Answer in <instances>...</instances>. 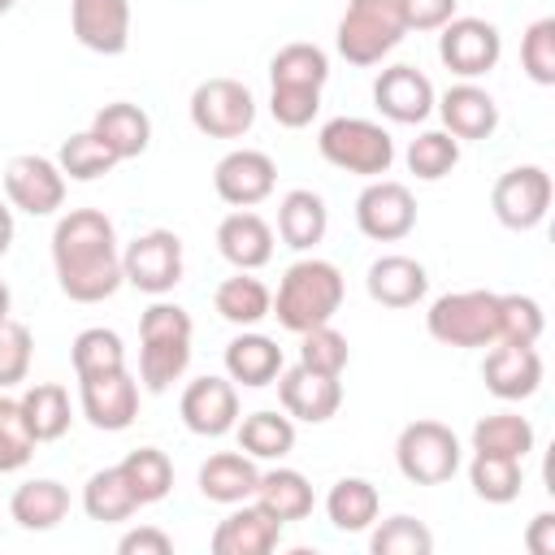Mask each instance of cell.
Listing matches in <instances>:
<instances>
[{
    "mask_svg": "<svg viewBox=\"0 0 555 555\" xmlns=\"http://www.w3.org/2000/svg\"><path fill=\"white\" fill-rule=\"evenodd\" d=\"M52 269L74 304H104L117 295L126 278L113 221L100 208H69L52 230Z\"/></svg>",
    "mask_w": 555,
    "mask_h": 555,
    "instance_id": "1",
    "label": "cell"
},
{
    "mask_svg": "<svg viewBox=\"0 0 555 555\" xmlns=\"http://www.w3.org/2000/svg\"><path fill=\"white\" fill-rule=\"evenodd\" d=\"M343 295H347V282H343L338 264H330L321 256H304L282 273L269 317H278L282 330L304 334L312 325H330L334 312L343 308Z\"/></svg>",
    "mask_w": 555,
    "mask_h": 555,
    "instance_id": "2",
    "label": "cell"
},
{
    "mask_svg": "<svg viewBox=\"0 0 555 555\" xmlns=\"http://www.w3.org/2000/svg\"><path fill=\"white\" fill-rule=\"evenodd\" d=\"M403 35L408 26L399 13V0H347L334 43L347 65L369 69V65H382V56H390Z\"/></svg>",
    "mask_w": 555,
    "mask_h": 555,
    "instance_id": "3",
    "label": "cell"
},
{
    "mask_svg": "<svg viewBox=\"0 0 555 555\" xmlns=\"http://www.w3.org/2000/svg\"><path fill=\"white\" fill-rule=\"evenodd\" d=\"M317 152L356 178H382L395 165V139L369 117H330L317 134Z\"/></svg>",
    "mask_w": 555,
    "mask_h": 555,
    "instance_id": "4",
    "label": "cell"
},
{
    "mask_svg": "<svg viewBox=\"0 0 555 555\" xmlns=\"http://www.w3.org/2000/svg\"><path fill=\"white\" fill-rule=\"evenodd\" d=\"M425 330L442 347H490L499 334V295L494 291L438 295L425 312Z\"/></svg>",
    "mask_w": 555,
    "mask_h": 555,
    "instance_id": "5",
    "label": "cell"
},
{
    "mask_svg": "<svg viewBox=\"0 0 555 555\" xmlns=\"http://www.w3.org/2000/svg\"><path fill=\"white\" fill-rule=\"evenodd\" d=\"M460 438L442 421H412L395 438V464L412 486H442L460 473Z\"/></svg>",
    "mask_w": 555,
    "mask_h": 555,
    "instance_id": "6",
    "label": "cell"
},
{
    "mask_svg": "<svg viewBox=\"0 0 555 555\" xmlns=\"http://www.w3.org/2000/svg\"><path fill=\"white\" fill-rule=\"evenodd\" d=\"M191 126L208 139H243L256 126V95L238 78H204L191 91Z\"/></svg>",
    "mask_w": 555,
    "mask_h": 555,
    "instance_id": "7",
    "label": "cell"
},
{
    "mask_svg": "<svg viewBox=\"0 0 555 555\" xmlns=\"http://www.w3.org/2000/svg\"><path fill=\"white\" fill-rule=\"evenodd\" d=\"M551 195H555V186L542 165H516V169L499 173V182L490 191V208H494L499 225L520 234V230H538L546 221Z\"/></svg>",
    "mask_w": 555,
    "mask_h": 555,
    "instance_id": "8",
    "label": "cell"
},
{
    "mask_svg": "<svg viewBox=\"0 0 555 555\" xmlns=\"http://www.w3.org/2000/svg\"><path fill=\"white\" fill-rule=\"evenodd\" d=\"M121 278L143 295H169L182 282V238L173 230H147L126 243Z\"/></svg>",
    "mask_w": 555,
    "mask_h": 555,
    "instance_id": "9",
    "label": "cell"
},
{
    "mask_svg": "<svg viewBox=\"0 0 555 555\" xmlns=\"http://www.w3.org/2000/svg\"><path fill=\"white\" fill-rule=\"evenodd\" d=\"M438 56L460 82H473V78H481V74H490L499 65L503 35L486 17H451L442 26V35H438Z\"/></svg>",
    "mask_w": 555,
    "mask_h": 555,
    "instance_id": "10",
    "label": "cell"
},
{
    "mask_svg": "<svg viewBox=\"0 0 555 555\" xmlns=\"http://www.w3.org/2000/svg\"><path fill=\"white\" fill-rule=\"evenodd\" d=\"M356 225L373 243H399L416 230V199L395 178H369V186L356 195Z\"/></svg>",
    "mask_w": 555,
    "mask_h": 555,
    "instance_id": "11",
    "label": "cell"
},
{
    "mask_svg": "<svg viewBox=\"0 0 555 555\" xmlns=\"http://www.w3.org/2000/svg\"><path fill=\"white\" fill-rule=\"evenodd\" d=\"M4 199L26 217H52L65 204V173L56 160L22 152L4 165Z\"/></svg>",
    "mask_w": 555,
    "mask_h": 555,
    "instance_id": "12",
    "label": "cell"
},
{
    "mask_svg": "<svg viewBox=\"0 0 555 555\" xmlns=\"http://www.w3.org/2000/svg\"><path fill=\"white\" fill-rule=\"evenodd\" d=\"M273 186H278V165L260 147H234L212 169V191L230 208H256L260 199L273 195Z\"/></svg>",
    "mask_w": 555,
    "mask_h": 555,
    "instance_id": "13",
    "label": "cell"
},
{
    "mask_svg": "<svg viewBox=\"0 0 555 555\" xmlns=\"http://www.w3.org/2000/svg\"><path fill=\"white\" fill-rule=\"evenodd\" d=\"M178 412H182V425L191 434H199V438H225L238 425V386L230 377L204 373V377H195L182 390Z\"/></svg>",
    "mask_w": 555,
    "mask_h": 555,
    "instance_id": "14",
    "label": "cell"
},
{
    "mask_svg": "<svg viewBox=\"0 0 555 555\" xmlns=\"http://www.w3.org/2000/svg\"><path fill=\"white\" fill-rule=\"evenodd\" d=\"M78 403H82V416L91 421V429L121 434L139 416V382L126 369L104 373V377H87V382H78Z\"/></svg>",
    "mask_w": 555,
    "mask_h": 555,
    "instance_id": "15",
    "label": "cell"
},
{
    "mask_svg": "<svg viewBox=\"0 0 555 555\" xmlns=\"http://www.w3.org/2000/svg\"><path fill=\"white\" fill-rule=\"evenodd\" d=\"M69 26L87 52L121 56L130 48V0H69Z\"/></svg>",
    "mask_w": 555,
    "mask_h": 555,
    "instance_id": "16",
    "label": "cell"
},
{
    "mask_svg": "<svg viewBox=\"0 0 555 555\" xmlns=\"http://www.w3.org/2000/svg\"><path fill=\"white\" fill-rule=\"evenodd\" d=\"M481 382L494 399L503 403H520L529 395H538L542 386V356L538 347H520V343H494L486 351V364H481Z\"/></svg>",
    "mask_w": 555,
    "mask_h": 555,
    "instance_id": "17",
    "label": "cell"
},
{
    "mask_svg": "<svg viewBox=\"0 0 555 555\" xmlns=\"http://www.w3.org/2000/svg\"><path fill=\"white\" fill-rule=\"evenodd\" d=\"M434 82L416 69V65H390L377 74L373 82V104L382 117L399 121V126H416L434 113Z\"/></svg>",
    "mask_w": 555,
    "mask_h": 555,
    "instance_id": "18",
    "label": "cell"
},
{
    "mask_svg": "<svg viewBox=\"0 0 555 555\" xmlns=\"http://www.w3.org/2000/svg\"><path fill=\"white\" fill-rule=\"evenodd\" d=\"M278 399H282L291 421L325 425L343 403V386H338V377H325V373H312V369L295 364V369L278 373Z\"/></svg>",
    "mask_w": 555,
    "mask_h": 555,
    "instance_id": "19",
    "label": "cell"
},
{
    "mask_svg": "<svg viewBox=\"0 0 555 555\" xmlns=\"http://www.w3.org/2000/svg\"><path fill=\"white\" fill-rule=\"evenodd\" d=\"M282 542V520H273L256 499L234 503V512L212 529V555H269Z\"/></svg>",
    "mask_w": 555,
    "mask_h": 555,
    "instance_id": "20",
    "label": "cell"
},
{
    "mask_svg": "<svg viewBox=\"0 0 555 555\" xmlns=\"http://www.w3.org/2000/svg\"><path fill=\"white\" fill-rule=\"evenodd\" d=\"M438 117H442V130L451 139H490L499 130V104L486 87L477 82H455L447 87L438 100H434Z\"/></svg>",
    "mask_w": 555,
    "mask_h": 555,
    "instance_id": "21",
    "label": "cell"
},
{
    "mask_svg": "<svg viewBox=\"0 0 555 555\" xmlns=\"http://www.w3.org/2000/svg\"><path fill=\"white\" fill-rule=\"evenodd\" d=\"M217 251H221L234 269H243V273L264 269V264L273 260V230H269V221H264L260 212L234 208V212L221 217V225H217Z\"/></svg>",
    "mask_w": 555,
    "mask_h": 555,
    "instance_id": "22",
    "label": "cell"
},
{
    "mask_svg": "<svg viewBox=\"0 0 555 555\" xmlns=\"http://www.w3.org/2000/svg\"><path fill=\"white\" fill-rule=\"evenodd\" d=\"M364 286H369V299L382 304V308H412V304L425 299L429 273H425L421 260H412L403 251H390V256H377L369 264Z\"/></svg>",
    "mask_w": 555,
    "mask_h": 555,
    "instance_id": "23",
    "label": "cell"
},
{
    "mask_svg": "<svg viewBox=\"0 0 555 555\" xmlns=\"http://www.w3.org/2000/svg\"><path fill=\"white\" fill-rule=\"evenodd\" d=\"M282 369H286L282 347H278L269 334L243 330L238 338H230V343H225V377H230L234 386H247V390L273 386Z\"/></svg>",
    "mask_w": 555,
    "mask_h": 555,
    "instance_id": "24",
    "label": "cell"
},
{
    "mask_svg": "<svg viewBox=\"0 0 555 555\" xmlns=\"http://www.w3.org/2000/svg\"><path fill=\"white\" fill-rule=\"evenodd\" d=\"M256 481H260V468L243 451H217L199 464V494L208 503H221V507L247 503L256 494Z\"/></svg>",
    "mask_w": 555,
    "mask_h": 555,
    "instance_id": "25",
    "label": "cell"
},
{
    "mask_svg": "<svg viewBox=\"0 0 555 555\" xmlns=\"http://www.w3.org/2000/svg\"><path fill=\"white\" fill-rule=\"evenodd\" d=\"M91 134L117 160H130V156H143L147 152V143H152V117L139 104H130V100H113V104H104L91 117Z\"/></svg>",
    "mask_w": 555,
    "mask_h": 555,
    "instance_id": "26",
    "label": "cell"
},
{
    "mask_svg": "<svg viewBox=\"0 0 555 555\" xmlns=\"http://www.w3.org/2000/svg\"><path fill=\"white\" fill-rule=\"evenodd\" d=\"M330 230V208L317 191L308 186H295L282 195L278 204V238L291 247V251H312Z\"/></svg>",
    "mask_w": 555,
    "mask_h": 555,
    "instance_id": "27",
    "label": "cell"
},
{
    "mask_svg": "<svg viewBox=\"0 0 555 555\" xmlns=\"http://www.w3.org/2000/svg\"><path fill=\"white\" fill-rule=\"evenodd\" d=\"M9 516L26 529V533H48L56 529L65 516H69V490L52 477H35V481H22L9 499Z\"/></svg>",
    "mask_w": 555,
    "mask_h": 555,
    "instance_id": "28",
    "label": "cell"
},
{
    "mask_svg": "<svg viewBox=\"0 0 555 555\" xmlns=\"http://www.w3.org/2000/svg\"><path fill=\"white\" fill-rule=\"evenodd\" d=\"M251 499H256L273 520H282V525L304 520V516L312 512V503H317L312 481H308L299 468H269V473H260Z\"/></svg>",
    "mask_w": 555,
    "mask_h": 555,
    "instance_id": "29",
    "label": "cell"
},
{
    "mask_svg": "<svg viewBox=\"0 0 555 555\" xmlns=\"http://www.w3.org/2000/svg\"><path fill=\"white\" fill-rule=\"evenodd\" d=\"M377 512H382V494L364 477H338L325 494V516L343 533H364L377 520Z\"/></svg>",
    "mask_w": 555,
    "mask_h": 555,
    "instance_id": "30",
    "label": "cell"
},
{
    "mask_svg": "<svg viewBox=\"0 0 555 555\" xmlns=\"http://www.w3.org/2000/svg\"><path fill=\"white\" fill-rule=\"evenodd\" d=\"M212 308L221 312V321H230V325H238V330H251V325H260L264 317H269V308H273V291L260 282V278H251V273H234V278H225L217 291H212Z\"/></svg>",
    "mask_w": 555,
    "mask_h": 555,
    "instance_id": "31",
    "label": "cell"
},
{
    "mask_svg": "<svg viewBox=\"0 0 555 555\" xmlns=\"http://www.w3.org/2000/svg\"><path fill=\"white\" fill-rule=\"evenodd\" d=\"M17 408H22V421H26V429H30L35 442H56V438L69 429V421H74L69 395H65V386H56V382H35V386H26V395L17 399Z\"/></svg>",
    "mask_w": 555,
    "mask_h": 555,
    "instance_id": "32",
    "label": "cell"
},
{
    "mask_svg": "<svg viewBox=\"0 0 555 555\" xmlns=\"http://www.w3.org/2000/svg\"><path fill=\"white\" fill-rule=\"evenodd\" d=\"M234 434H238V451L251 460H286L295 451V421L282 412H269V408L238 416Z\"/></svg>",
    "mask_w": 555,
    "mask_h": 555,
    "instance_id": "33",
    "label": "cell"
},
{
    "mask_svg": "<svg viewBox=\"0 0 555 555\" xmlns=\"http://www.w3.org/2000/svg\"><path fill=\"white\" fill-rule=\"evenodd\" d=\"M191 369V338H139V382L152 395H165Z\"/></svg>",
    "mask_w": 555,
    "mask_h": 555,
    "instance_id": "34",
    "label": "cell"
},
{
    "mask_svg": "<svg viewBox=\"0 0 555 555\" xmlns=\"http://www.w3.org/2000/svg\"><path fill=\"white\" fill-rule=\"evenodd\" d=\"M533 425L529 416L520 412H490L473 425V451L481 455H512V460H525L533 451Z\"/></svg>",
    "mask_w": 555,
    "mask_h": 555,
    "instance_id": "35",
    "label": "cell"
},
{
    "mask_svg": "<svg viewBox=\"0 0 555 555\" xmlns=\"http://www.w3.org/2000/svg\"><path fill=\"white\" fill-rule=\"evenodd\" d=\"M82 512L91 520H100V525H117V520H130L139 512V499L126 486V477H121L117 464L87 477V486H82Z\"/></svg>",
    "mask_w": 555,
    "mask_h": 555,
    "instance_id": "36",
    "label": "cell"
},
{
    "mask_svg": "<svg viewBox=\"0 0 555 555\" xmlns=\"http://www.w3.org/2000/svg\"><path fill=\"white\" fill-rule=\"evenodd\" d=\"M325 78H330V56H325V48H317V43H286V48H278L273 52V61H269V82L273 87H325Z\"/></svg>",
    "mask_w": 555,
    "mask_h": 555,
    "instance_id": "37",
    "label": "cell"
},
{
    "mask_svg": "<svg viewBox=\"0 0 555 555\" xmlns=\"http://www.w3.org/2000/svg\"><path fill=\"white\" fill-rule=\"evenodd\" d=\"M117 468H121L126 486L134 490L139 507L160 503V499L173 490V464H169V455H165L160 447H134Z\"/></svg>",
    "mask_w": 555,
    "mask_h": 555,
    "instance_id": "38",
    "label": "cell"
},
{
    "mask_svg": "<svg viewBox=\"0 0 555 555\" xmlns=\"http://www.w3.org/2000/svg\"><path fill=\"white\" fill-rule=\"evenodd\" d=\"M468 486H473V494L486 499V503H512V499H520L525 468H520V460H512V455H481V451H473Z\"/></svg>",
    "mask_w": 555,
    "mask_h": 555,
    "instance_id": "39",
    "label": "cell"
},
{
    "mask_svg": "<svg viewBox=\"0 0 555 555\" xmlns=\"http://www.w3.org/2000/svg\"><path fill=\"white\" fill-rule=\"evenodd\" d=\"M69 356H74V373H78V382H87V377H104V373L126 369V347H121V334H113V330H104V325L82 330V334L74 338Z\"/></svg>",
    "mask_w": 555,
    "mask_h": 555,
    "instance_id": "40",
    "label": "cell"
},
{
    "mask_svg": "<svg viewBox=\"0 0 555 555\" xmlns=\"http://www.w3.org/2000/svg\"><path fill=\"white\" fill-rule=\"evenodd\" d=\"M403 160H408V169H412L421 182H438V178H447V173L460 165V139H451L447 130H421V134L408 143Z\"/></svg>",
    "mask_w": 555,
    "mask_h": 555,
    "instance_id": "41",
    "label": "cell"
},
{
    "mask_svg": "<svg viewBox=\"0 0 555 555\" xmlns=\"http://www.w3.org/2000/svg\"><path fill=\"white\" fill-rule=\"evenodd\" d=\"M56 165H61V173L65 178H74V182H95V178H104L113 165H121L91 130H78V134H69L65 143H61V152H56Z\"/></svg>",
    "mask_w": 555,
    "mask_h": 555,
    "instance_id": "42",
    "label": "cell"
},
{
    "mask_svg": "<svg viewBox=\"0 0 555 555\" xmlns=\"http://www.w3.org/2000/svg\"><path fill=\"white\" fill-rule=\"evenodd\" d=\"M546 330V317H542V304L533 295H499V334L494 343H520V347H533Z\"/></svg>",
    "mask_w": 555,
    "mask_h": 555,
    "instance_id": "43",
    "label": "cell"
},
{
    "mask_svg": "<svg viewBox=\"0 0 555 555\" xmlns=\"http://www.w3.org/2000/svg\"><path fill=\"white\" fill-rule=\"evenodd\" d=\"M347 338L334 330V325H312L299 334V364L312 369V373H325V377H343L347 369Z\"/></svg>",
    "mask_w": 555,
    "mask_h": 555,
    "instance_id": "44",
    "label": "cell"
},
{
    "mask_svg": "<svg viewBox=\"0 0 555 555\" xmlns=\"http://www.w3.org/2000/svg\"><path fill=\"white\" fill-rule=\"evenodd\" d=\"M373 555H429L434 551V533L416 520V516H390L373 529L369 538Z\"/></svg>",
    "mask_w": 555,
    "mask_h": 555,
    "instance_id": "45",
    "label": "cell"
},
{
    "mask_svg": "<svg viewBox=\"0 0 555 555\" xmlns=\"http://www.w3.org/2000/svg\"><path fill=\"white\" fill-rule=\"evenodd\" d=\"M520 69L538 87H555V17L529 22V30L520 35Z\"/></svg>",
    "mask_w": 555,
    "mask_h": 555,
    "instance_id": "46",
    "label": "cell"
},
{
    "mask_svg": "<svg viewBox=\"0 0 555 555\" xmlns=\"http://www.w3.org/2000/svg\"><path fill=\"white\" fill-rule=\"evenodd\" d=\"M30 356H35V338H30V330H26L22 321L4 317V321H0V390L26 382V373H30Z\"/></svg>",
    "mask_w": 555,
    "mask_h": 555,
    "instance_id": "47",
    "label": "cell"
},
{
    "mask_svg": "<svg viewBox=\"0 0 555 555\" xmlns=\"http://www.w3.org/2000/svg\"><path fill=\"white\" fill-rule=\"evenodd\" d=\"M35 447H39V442H35L30 429H26L17 399H4V395H0V473H17V468L35 455Z\"/></svg>",
    "mask_w": 555,
    "mask_h": 555,
    "instance_id": "48",
    "label": "cell"
},
{
    "mask_svg": "<svg viewBox=\"0 0 555 555\" xmlns=\"http://www.w3.org/2000/svg\"><path fill=\"white\" fill-rule=\"evenodd\" d=\"M269 113L286 130H304L321 113V91L317 87H273L269 91Z\"/></svg>",
    "mask_w": 555,
    "mask_h": 555,
    "instance_id": "49",
    "label": "cell"
},
{
    "mask_svg": "<svg viewBox=\"0 0 555 555\" xmlns=\"http://www.w3.org/2000/svg\"><path fill=\"white\" fill-rule=\"evenodd\" d=\"M191 334H195V321H191V312L182 304L156 299L139 317V338H191Z\"/></svg>",
    "mask_w": 555,
    "mask_h": 555,
    "instance_id": "50",
    "label": "cell"
},
{
    "mask_svg": "<svg viewBox=\"0 0 555 555\" xmlns=\"http://www.w3.org/2000/svg\"><path fill=\"white\" fill-rule=\"evenodd\" d=\"M455 9H460V0H399L408 30H442L455 17Z\"/></svg>",
    "mask_w": 555,
    "mask_h": 555,
    "instance_id": "51",
    "label": "cell"
},
{
    "mask_svg": "<svg viewBox=\"0 0 555 555\" xmlns=\"http://www.w3.org/2000/svg\"><path fill=\"white\" fill-rule=\"evenodd\" d=\"M117 551H121V555H169V551H173V538H169L165 529H156V525H139V529L121 533Z\"/></svg>",
    "mask_w": 555,
    "mask_h": 555,
    "instance_id": "52",
    "label": "cell"
},
{
    "mask_svg": "<svg viewBox=\"0 0 555 555\" xmlns=\"http://www.w3.org/2000/svg\"><path fill=\"white\" fill-rule=\"evenodd\" d=\"M525 546L533 555H555V516L551 512H538L533 525L525 529Z\"/></svg>",
    "mask_w": 555,
    "mask_h": 555,
    "instance_id": "53",
    "label": "cell"
},
{
    "mask_svg": "<svg viewBox=\"0 0 555 555\" xmlns=\"http://www.w3.org/2000/svg\"><path fill=\"white\" fill-rule=\"evenodd\" d=\"M13 247V208L0 199V256Z\"/></svg>",
    "mask_w": 555,
    "mask_h": 555,
    "instance_id": "54",
    "label": "cell"
},
{
    "mask_svg": "<svg viewBox=\"0 0 555 555\" xmlns=\"http://www.w3.org/2000/svg\"><path fill=\"white\" fill-rule=\"evenodd\" d=\"M9 308H13V295H9V282L0 278V321L9 317Z\"/></svg>",
    "mask_w": 555,
    "mask_h": 555,
    "instance_id": "55",
    "label": "cell"
},
{
    "mask_svg": "<svg viewBox=\"0 0 555 555\" xmlns=\"http://www.w3.org/2000/svg\"><path fill=\"white\" fill-rule=\"evenodd\" d=\"M13 4H17V0H0V17H4V13L13 9Z\"/></svg>",
    "mask_w": 555,
    "mask_h": 555,
    "instance_id": "56",
    "label": "cell"
}]
</instances>
